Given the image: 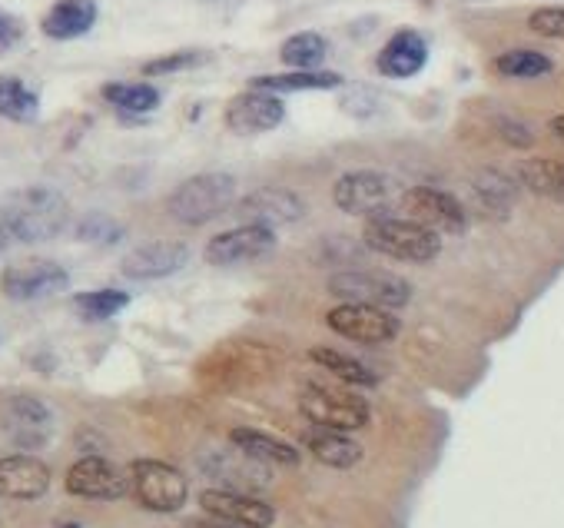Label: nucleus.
<instances>
[{
  "label": "nucleus",
  "instance_id": "f257e3e1",
  "mask_svg": "<svg viewBox=\"0 0 564 528\" xmlns=\"http://www.w3.org/2000/svg\"><path fill=\"white\" fill-rule=\"evenodd\" d=\"M0 216L10 226L14 240L47 243L67 226L70 206L64 200V193L50 190V186H27V190L10 196Z\"/></svg>",
  "mask_w": 564,
  "mask_h": 528
},
{
  "label": "nucleus",
  "instance_id": "f03ea898",
  "mask_svg": "<svg viewBox=\"0 0 564 528\" xmlns=\"http://www.w3.org/2000/svg\"><path fill=\"white\" fill-rule=\"evenodd\" d=\"M362 243L372 253L392 256L402 263H432L442 253V236L428 226L409 220V216H372L362 230Z\"/></svg>",
  "mask_w": 564,
  "mask_h": 528
},
{
  "label": "nucleus",
  "instance_id": "7ed1b4c3",
  "mask_svg": "<svg viewBox=\"0 0 564 528\" xmlns=\"http://www.w3.org/2000/svg\"><path fill=\"white\" fill-rule=\"evenodd\" d=\"M236 203V180L229 173H200L180 183L166 200V210L176 223L203 226L223 216Z\"/></svg>",
  "mask_w": 564,
  "mask_h": 528
},
{
  "label": "nucleus",
  "instance_id": "20e7f679",
  "mask_svg": "<svg viewBox=\"0 0 564 528\" xmlns=\"http://www.w3.org/2000/svg\"><path fill=\"white\" fill-rule=\"evenodd\" d=\"M299 409L306 412L312 426L339 429V432H359L369 426L372 412L355 389L322 386V382H306L299 392Z\"/></svg>",
  "mask_w": 564,
  "mask_h": 528
},
{
  "label": "nucleus",
  "instance_id": "39448f33",
  "mask_svg": "<svg viewBox=\"0 0 564 528\" xmlns=\"http://www.w3.org/2000/svg\"><path fill=\"white\" fill-rule=\"evenodd\" d=\"M329 293L342 303H359L375 309H399L412 299V286L395 273H375V269H346L329 279Z\"/></svg>",
  "mask_w": 564,
  "mask_h": 528
},
{
  "label": "nucleus",
  "instance_id": "423d86ee",
  "mask_svg": "<svg viewBox=\"0 0 564 528\" xmlns=\"http://www.w3.org/2000/svg\"><path fill=\"white\" fill-rule=\"evenodd\" d=\"M130 492L137 495L143 509L160 515L180 512L190 499L186 475L160 459H137L130 465Z\"/></svg>",
  "mask_w": 564,
  "mask_h": 528
},
{
  "label": "nucleus",
  "instance_id": "0eeeda50",
  "mask_svg": "<svg viewBox=\"0 0 564 528\" xmlns=\"http://www.w3.org/2000/svg\"><path fill=\"white\" fill-rule=\"evenodd\" d=\"M326 323L332 333L352 339V343L362 346H382L392 343L399 336V316L389 313V309H375V306H359V303H342L336 309H329Z\"/></svg>",
  "mask_w": 564,
  "mask_h": 528
},
{
  "label": "nucleus",
  "instance_id": "6e6552de",
  "mask_svg": "<svg viewBox=\"0 0 564 528\" xmlns=\"http://www.w3.org/2000/svg\"><path fill=\"white\" fill-rule=\"evenodd\" d=\"M67 283H70V276H67L64 266L54 263V260H37V256L10 263L4 269V276H0V289H4V296L17 299V303L57 296V293H64Z\"/></svg>",
  "mask_w": 564,
  "mask_h": 528
},
{
  "label": "nucleus",
  "instance_id": "1a4fd4ad",
  "mask_svg": "<svg viewBox=\"0 0 564 528\" xmlns=\"http://www.w3.org/2000/svg\"><path fill=\"white\" fill-rule=\"evenodd\" d=\"M67 492L77 499L93 502H117L130 492V472L117 469L103 455H83L70 465L67 472Z\"/></svg>",
  "mask_w": 564,
  "mask_h": 528
},
{
  "label": "nucleus",
  "instance_id": "9d476101",
  "mask_svg": "<svg viewBox=\"0 0 564 528\" xmlns=\"http://www.w3.org/2000/svg\"><path fill=\"white\" fill-rule=\"evenodd\" d=\"M273 250H276V230L246 223V226H236V230L213 236V240L206 243L203 256L210 266H243V263L266 260Z\"/></svg>",
  "mask_w": 564,
  "mask_h": 528
},
{
  "label": "nucleus",
  "instance_id": "9b49d317",
  "mask_svg": "<svg viewBox=\"0 0 564 528\" xmlns=\"http://www.w3.org/2000/svg\"><path fill=\"white\" fill-rule=\"evenodd\" d=\"M392 183L389 176L375 173V170H352L342 173L336 186H332V200L342 213L349 216H382V210L389 206Z\"/></svg>",
  "mask_w": 564,
  "mask_h": 528
},
{
  "label": "nucleus",
  "instance_id": "f8f14e48",
  "mask_svg": "<svg viewBox=\"0 0 564 528\" xmlns=\"http://www.w3.org/2000/svg\"><path fill=\"white\" fill-rule=\"evenodd\" d=\"M200 509L210 515V519H219V522L236 525V528H269L276 522L273 505L256 499V495L233 492V489L200 492Z\"/></svg>",
  "mask_w": 564,
  "mask_h": 528
},
{
  "label": "nucleus",
  "instance_id": "ddd939ff",
  "mask_svg": "<svg viewBox=\"0 0 564 528\" xmlns=\"http://www.w3.org/2000/svg\"><path fill=\"white\" fill-rule=\"evenodd\" d=\"M405 213H409V220L428 226V230H445V233H462L468 216H465V206L462 200H455L452 193L445 190H435V186H412L409 193H405Z\"/></svg>",
  "mask_w": 564,
  "mask_h": 528
},
{
  "label": "nucleus",
  "instance_id": "4468645a",
  "mask_svg": "<svg viewBox=\"0 0 564 528\" xmlns=\"http://www.w3.org/2000/svg\"><path fill=\"white\" fill-rule=\"evenodd\" d=\"M236 213L243 216L246 223L276 230V226H289L302 220L306 203H302V196L286 190V186H259V190H253L236 203Z\"/></svg>",
  "mask_w": 564,
  "mask_h": 528
},
{
  "label": "nucleus",
  "instance_id": "2eb2a0df",
  "mask_svg": "<svg viewBox=\"0 0 564 528\" xmlns=\"http://www.w3.org/2000/svg\"><path fill=\"white\" fill-rule=\"evenodd\" d=\"M282 117H286V103L269 90H246L229 100V107H226L229 130L239 133V137L276 130Z\"/></svg>",
  "mask_w": 564,
  "mask_h": 528
},
{
  "label": "nucleus",
  "instance_id": "dca6fc26",
  "mask_svg": "<svg viewBox=\"0 0 564 528\" xmlns=\"http://www.w3.org/2000/svg\"><path fill=\"white\" fill-rule=\"evenodd\" d=\"M186 263H190V246L180 240H156L123 256L120 273L130 279H163L180 273Z\"/></svg>",
  "mask_w": 564,
  "mask_h": 528
},
{
  "label": "nucleus",
  "instance_id": "f3484780",
  "mask_svg": "<svg viewBox=\"0 0 564 528\" xmlns=\"http://www.w3.org/2000/svg\"><path fill=\"white\" fill-rule=\"evenodd\" d=\"M50 489V465L37 455H7L0 459V495L4 499L34 502Z\"/></svg>",
  "mask_w": 564,
  "mask_h": 528
},
{
  "label": "nucleus",
  "instance_id": "a211bd4d",
  "mask_svg": "<svg viewBox=\"0 0 564 528\" xmlns=\"http://www.w3.org/2000/svg\"><path fill=\"white\" fill-rule=\"evenodd\" d=\"M425 60H428V44L422 40L419 30H399V34L382 47V54L375 64H379L382 77L409 80L425 67Z\"/></svg>",
  "mask_w": 564,
  "mask_h": 528
},
{
  "label": "nucleus",
  "instance_id": "6ab92c4d",
  "mask_svg": "<svg viewBox=\"0 0 564 528\" xmlns=\"http://www.w3.org/2000/svg\"><path fill=\"white\" fill-rule=\"evenodd\" d=\"M302 445H306L322 465H329V469H352V465H359L362 459V445L355 442L349 432H339V429L309 426L306 436H302Z\"/></svg>",
  "mask_w": 564,
  "mask_h": 528
},
{
  "label": "nucleus",
  "instance_id": "aec40b11",
  "mask_svg": "<svg viewBox=\"0 0 564 528\" xmlns=\"http://www.w3.org/2000/svg\"><path fill=\"white\" fill-rule=\"evenodd\" d=\"M229 442L259 465H299V459H302L296 445L282 442V439L269 436V432H259V429L239 426V429L229 432Z\"/></svg>",
  "mask_w": 564,
  "mask_h": 528
},
{
  "label": "nucleus",
  "instance_id": "412c9836",
  "mask_svg": "<svg viewBox=\"0 0 564 528\" xmlns=\"http://www.w3.org/2000/svg\"><path fill=\"white\" fill-rule=\"evenodd\" d=\"M97 24V0H57L44 17V34L54 40L83 37Z\"/></svg>",
  "mask_w": 564,
  "mask_h": 528
},
{
  "label": "nucleus",
  "instance_id": "4be33fe9",
  "mask_svg": "<svg viewBox=\"0 0 564 528\" xmlns=\"http://www.w3.org/2000/svg\"><path fill=\"white\" fill-rule=\"evenodd\" d=\"M515 176H518V183L535 196L564 203V163L561 160H551V157L521 160L515 167Z\"/></svg>",
  "mask_w": 564,
  "mask_h": 528
},
{
  "label": "nucleus",
  "instance_id": "5701e85b",
  "mask_svg": "<svg viewBox=\"0 0 564 528\" xmlns=\"http://www.w3.org/2000/svg\"><path fill=\"white\" fill-rule=\"evenodd\" d=\"M342 77L332 70H292V74H269L256 77L253 90H269V93H296V90H332L339 87Z\"/></svg>",
  "mask_w": 564,
  "mask_h": 528
},
{
  "label": "nucleus",
  "instance_id": "b1692460",
  "mask_svg": "<svg viewBox=\"0 0 564 528\" xmlns=\"http://www.w3.org/2000/svg\"><path fill=\"white\" fill-rule=\"evenodd\" d=\"M309 359L316 362V366L326 369L329 376L346 382V386H375V382H379V376H375L369 366H362L359 359H352V356H346V352H339V349L316 346L309 352Z\"/></svg>",
  "mask_w": 564,
  "mask_h": 528
},
{
  "label": "nucleus",
  "instance_id": "393cba45",
  "mask_svg": "<svg viewBox=\"0 0 564 528\" xmlns=\"http://www.w3.org/2000/svg\"><path fill=\"white\" fill-rule=\"evenodd\" d=\"M472 190H475L478 203H482V210L488 216H508L511 203H515V183H511L508 176L498 173V170H482V173H478Z\"/></svg>",
  "mask_w": 564,
  "mask_h": 528
},
{
  "label": "nucleus",
  "instance_id": "a878e982",
  "mask_svg": "<svg viewBox=\"0 0 564 528\" xmlns=\"http://www.w3.org/2000/svg\"><path fill=\"white\" fill-rule=\"evenodd\" d=\"M326 40L319 34H312V30H302V34H292L286 44H282L279 57L282 64L292 67V70H316L322 60H326Z\"/></svg>",
  "mask_w": 564,
  "mask_h": 528
},
{
  "label": "nucleus",
  "instance_id": "bb28decb",
  "mask_svg": "<svg viewBox=\"0 0 564 528\" xmlns=\"http://www.w3.org/2000/svg\"><path fill=\"white\" fill-rule=\"evenodd\" d=\"M40 110L37 93L30 90L24 80L17 77H0V117L7 120H34Z\"/></svg>",
  "mask_w": 564,
  "mask_h": 528
},
{
  "label": "nucleus",
  "instance_id": "cd10ccee",
  "mask_svg": "<svg viewBox=\"0 0 564 528\" xmlns=\"http://www.w3.org/2000/svg\"><path fill=\"white\" fill-rule=\"evenodd\" d=\"M495 70L511 80H538L548 77L555 64H551V57L538 54V50H508V54H501L495 60Z\"/></svg>",
  "mask_w": 564,
  "mask_h": 528
},
{
  "label": "nucleus",
  "instance_id": "c85d7f7f",
  "mask_svg": "<svg viewBox=\"0 0 564 528\" xmlns=\"http://www.w3.org/2000/svg\"><path fill=\"white\" fill-rule=\"evenodd\" d=\"M103 97H107L113 107L130 110V113H150L160 107V90L150 84H107L103 87Z\"/></svg>",
  "mask_w": 564,
  "mask_h": 528
},
{
  "label": "nucleus",
  "instance_id": "c756f323",
  "mask_svg": "<svg viewBox=\"0 0 564 528\" xmlns=\"http://www.w3.org/2000/svg\"><path fill=\"white\" fill-rule=\"evenodd\" d=\"M73 306L90 319H110L117 316L123 306H130V296L123 289H90V293L73 296Z\"/></svg>",
  "mask_w": 564,
  "mask_h": 528
},
{
  "label": "nucleus",
  "instance_id": "7c9ffc66",
  "mask_svg": "<svg viewBox=\"0 0 564 528\" xmlns=\"http://www.w3.org/2000/svg\"><path fill=\"white\" fill-rule=\"evenodd\" d=\"M73 233H77L80 243H90V246H113L123 240V226L107 213L80 216L77 226H73Z\"/></svg>",
  "mask_w": 564,
  "mask_h": 528
},
{
  "label": "nucleus",
  "instance_id": "2f4dec72",
  "mask_svg": "<svg viewBox=\"0 0 564 528\" xmlns=\"http://www.w3.org/2000/svg\"><path fill=\"white\" fill-rule=\"evenodd\" d=\"M10 416H14V422L24 432L30 429H44L47 422H50V412L44 402H37V399H30V396H20L10 402Z\"/></svg>",
  "mask_w": 564,
  "mask_h": 528
},
{
  "label": "nucleus",
  "instance_id": "473e14b6",
  "mask_svg": "<svg viewBox=\"0 0 564 528\" xmlns=\"http://www.w3.org/2000/svg\"><path fill=\"white\" fill-rule=\"evenodd\" d=\"M528 27L541 37L564 40V7H541L528 17Z\"/></svg>",
  "mask_w": 564,
  "mask_h": 528
},
{
  "label": "nucleus",
  "instance_id": "72a5a7b5",
  "mask_svg": "<svg viewBox=\"0 0 564 528\" xmlns=\"http://www.w3.org/2000/svg\"><path fill=\"white\" fill-rule=\"evenodd\" d=\"M203 60V54H196V50H183V54H173V57H160V60H150V64L143 67L146 77H160V74H176V70H186V67H196Z\"/></svg>",
  "mask_w": 564,
  "mask_h": 528
},
{
  "label": "nucleus",
  "instance_id": "f704fd0d",
  "mask_svg": "<svg viewBox=\"0 0 564 528\" xmlns=\"http://www.w3.org/2000/svg\"><path fill=\"white\" fill-rule=\"evenodd\" d=\"M20 40V24L14 17L0 14V50H7L10 44H17Z\"/></svg>",
  "mask_w": 564,
  "mask_h": 528
},
{
  "label": "nucleus",
  "instance_id": "c9c22d12",
  "mask_svg": "<svg viewBox=\"0 0 564 528\" xmlns=\"http://www.w3.org/2000/svg\"><path fill=\"white\" fill-rule=\"evenodd\" d=\"M501 133L515 143V147H531V133L525 127H518V123H508V120H501Z\"/></svg>",
  "mask_w": 564,
  "mask_h": 528
},
{
  "label": "nucleus",
  "instance_id": "e433bc0d",
  "mask_svg": "<svg viewBox=\"0 0 564 528\" xmlns=\"http://www.w3.org/2000/svg\"><path fill=\"white\" fill-rule=\"evenodd\" d=\"M183 528H236V525H226L219 519H193V522H186Z\"/></svg>",
  "mask_w": 564,
  "mask_h": 528
},
{
  "label": "nucleus",
  "instance_id": "4c0bfd02",
  "mask_svg": "<svg viewBox=\"0 0 564 528\" xmlns=\"http://www.w3.org/2000/svg\"><path fill=\"white\" fill-rule=\"evenodd\" d=\"M10 240H14V233H10V226L4 223V216H0V253L7 250V246H10Z\"/></svg>",
  "mask_w": 564,
  "mask_h": 528
},
{
  "label": "nucleus",
  "instance_id": "58836bf2",
  "mask_svg": "<svg viewBox=\"0 0 564 528\" xmlns=\"http://www.w3.org/2000/svg\"><path fill=\"white\" fill-rule=\"evenodd\" d=\"M551 137H555V140H561L564 143V117H555V120H551Z\"/></svg>",
  "mask_w": 564,
  "mask_h": 528
}]
</instances>
